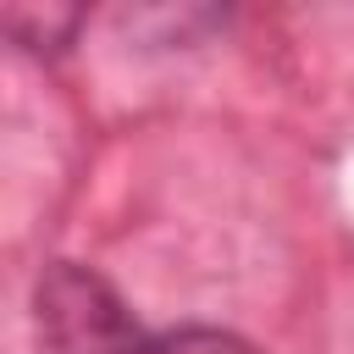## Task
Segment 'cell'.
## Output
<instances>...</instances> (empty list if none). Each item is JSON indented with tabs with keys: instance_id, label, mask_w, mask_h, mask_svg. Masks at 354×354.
Returning <instances> with one entry per match:
<instances>
[{
	"instance_id": "obj_1",
	"label": "cell",
	"mask_w": 354,
	"mask_h": 354,
	"mask_svg": "<svg viewBox=\"0 0 354 354\" xmlns=\"http://www.w3.org/2000/svg\"><path fill=\"white\" fill-rule=\"evenodd\" d=\"M33 321L44 354H160V337H149L122 293L94 277L88 266H50L33 288Z\"/></svg>"
},
{
	"instance_id": "obj_2",
	"label": "cell",
	"mask_w": 354,
	"mask_h": 354,
	"mask_svg": "<svg viewBox=\"0 0 354 354\" xmlns=\"http://www.w3.org/2000/svg\"><path fill=\"white\" fill-rule=\"evenodd\" d=\"M160 354H254V348L227 332H177V337H160Z\"/></svg>"
}]
</instances>
